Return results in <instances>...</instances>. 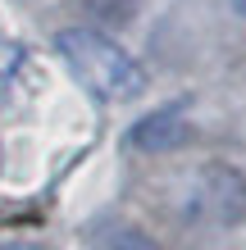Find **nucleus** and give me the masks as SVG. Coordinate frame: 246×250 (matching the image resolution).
I'll use <instances>...</instances> for the list:
<instances>
[{
  "label": "nucleus",
  "instance_id": "5",
  "mask_svg": "<svg viewBox=\"0 0 246 250\" xmlns=\"http://www.w3.org/2000/svg\"><path fill=\"white\" fill-rule=\"evenodd\" d=\"M233 9H237V14H242V19H246V0H233Z\"/></svg>",
  "mask_w": 246,
  "mask_h": 250
},
{
  "label": "nucleus",
  "instance_id": "1",
  "mask_svg": "<svg viewBox=\"0 0 246 250\" xmlns=\"http://www.w3.org/2000/svg\"><path fill=\"white\" fill-rule=\"evenodd\" d=\"M55 50H60L68 73H73L96 100L123 105V100H137L146 91V68H141L119 41H110L105 32H96V27H64V32L55 37Z\"/></svg>",
  "mask_w": 246,
  "mask_h": 250
},
{
  "label": "nucleus",
  "instance_id": "4",
  "mask_svg": "<svg viewBox=\"0 0 246 250\" xmlns=\"http://www.w3.org/2000/svg\"><path fill=\"white\" fill-rule=\"evenodd\" d=\"M105 250H160L141 228H128V223H114V228H105Z\"/></svg>",
  "mask_w": 246,
  "mask_h": 250
},
{
  "label": "nucleus",
  "instance_id": "2",
  "mask_svg": "<svg viewBox=\"0 0 246 250\" xmlns=\"http://www.w3.org/2000/svg\"><path fill=\"white\" fill-rule=\"evenodd\" d=\"M178 214L210 228H237L246 218V178L233 164H201L178 182Z\"/></svg>",
  "mask_w": 246,
  "mask_h": 250
},
{
  "label": "nucleus",
  "instance_id": "3",
  "mask_svg": "<svg viewBox=\"0 0 246 250\" xmlns=\"http://www.w3.org/2000/svg\"><path fill=\"white\" fill-rule=\"evenodd\" d=\"M187 137H192L187 114L178 105H164V109L146 114V119L128 132V146H133V150H146V155H169V150H178V146H187Z\"/></svg>",
  "mask_w": 246,
  "mask_h": 250
}]
</instances>
